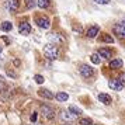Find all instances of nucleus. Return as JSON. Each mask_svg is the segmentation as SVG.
<instances>
[{"mask_svg": "<svg viewBox=\"0 0 125 125\" xmlns=\"http://www.w3.org/2000/svg\"><path fill=\"white\" fill-rule=\"evenodd\" d=\"M44 55L46 56V59H51V61H53V59H56L58 56H59V48H58L55 44H48V45H45V48H44Z\"/></svg>", "mask_w": 125, "mask_h": 125, "instance_id": "nucleus-1", "label": "nucleus"}, {"mask_svg": "<svg viewBox=\"0 0 125 125\" xmlns=\"http://www.w3.org/2000/svg\"><path fill=\"white\" fill-rule=\"evenodd\" d=\"M41 114L45 117L46 119H52L55 117V110L49 105V104H41Z\"/></svg>", "mask_w": 125, "mask_h": 125, "instance_id": "nucleus-2", "label": "nucleus"}, {"mask_svg": "<svg viewBox=\"0 0 125 125\" xmlns=\"http://www.w3.org/2000/svg\"><path fill=\"white\" fill-rule=\"evenodd\" d=\"M108 86H110V89L114 90V91H121V90H124L125 83H122L119 79H111L108 82Z\"/></svg>", "mask_w": 125, "mask_h": 125, "instance_id": "nucleus-3", "label": "nucleus"}, {"mask_svg": "<svg viewBox=\"0 0 125 125\" xmlns=\"http://www.w3.org/2000/svg\"><path fill=\"white\" fill-rule=\"evenodd\" d=\"M80 74L84 77V79H90L94 76V69L89 66V65H82L80 66Z\"/></svg>", "mask_w": 125, "mask_h": 125, "instance_id": "nucleus-4", "label": "nucleus"}, {"mask_svg": "<svg viewBox=\"0 0 125 125\" xmlns=\"http://www.w3.org/2000/svg\"><path fill=\"white\" fill-rule=\"evenodd\" d=\"M35 21H37V24H38L40 28L48 30L49 27H51V21H49V18H46V17H37Z\"/></svg>", "mask_w": 125, "mask_h": 125, "instance_id": "nucleus-5", "label": "nucleus"}, {"mask_svg": "<svg viewBox=\"0 0 125 125\" xmlns=\"http://www.w3.org/2000/svg\"><path fill=\"white\" fill-rule=\"evenodd\" d=\"M97 53H98L100 58H104V59H111L113 58V51L108 49V48H101V49H98Z\"/></svg>", "mask_w": 125, "mask_h": 125, "instance_id": "nucleus-6", "label": "nucleus"}, {"mask_svg": "<svg viewBox=\"0 0 125 125\" xmlns=\"http://www.w3.org/2000/svg\"><path fill=\"white\" fill-rule=\"evenodd\" d=\"M20 6V1L18 0H7L6 1V9L9 11H16Z\"/></svg>", "mask_w": 125, "mask_h": 125, "instance_id": "nucleus-7", "label": "nucleus"}, {"mask_svg": "<svg viewBox=\"0 0 125 125\" xmlns=\"http://www.w3.org/2000/svg\"><path fill=\"white\" fill-rule=\"evenodd\" d=\"M18 31H20L21 35H28L30 32H31V25L24 21V23H21L20 25H18Z\"/></svg>", "mask_w": 125, "mask_h": 125, "instance_id": "nucleus-8", "label": "nucleus"}, {"mask_svg": "<svg viewBox=\"0 0 125 125\" xmlns=\"http://www.w3.org/2000/svg\"><path fill=\"white\" fill-rule=\"evenodd\" d=\"M114 34L117 35L118 38H121V40H125V27L124 25H115L113 28Z\"/></svg>", "mask_w": 125, "mask_h": 125, "instance_id": "nucleus-9", "label": "nucleus"}, {"mask_svg": "<svg viewBox=\"0 0 125 125\" xmlns=\"http://www.w3.org/2000/svg\"><path fill=\"white\" fill-rule=\"evenodd\" d=\"M59 115H61V119H62V121H66V122H72V121H74V118H76L73 114H70L69 111H61Z\"/></svg>", "mask_w": 125, "mask_h": 125, "instance_id": "nucleus-10", "label": "nucleus"}, {"mask_svg": "<svg viewBox=\"0 0 125 125\" xmlns=\"http://www.w3.org/2000/svg\"><path fill=\"white\" fill-rule=\"evenodd\" d=\"M48 38L52 41V44H62L63 42V37L56 34V32H51V34L48 35Z\"/></svg>", "mask_w": 125, "mask_h": 125, "instance_id": "nucleus-11", "label": "nucleus"}, {"mask_svg": "<svg viewBox=\"0 0 125 125\" xmlns=\"http://www.w3.org/2000/svg\"><path fill=\"white\" fill-rule=\"evenodd\" d=\"M98 31H100V27H98V25H91L90 28L87 30L86 35H87L89 38H94V37L98 34Z\"/></svg>", "mask_w": 125, "mask_h": 125, "instance_id": "nucleus-12", "label": "nucleus"}, {"mask_svg": "<svg viewBox=\"0 0 125 125\" xmlns=\"http://www.w3.org/2000/svg\"><path fill=\"white\" fill-rule=\"evenodd\" d=\"M38 94H40L41 97H44V98H48V100L53 98V93H52L51 90H48V89H40V90H38Z\"/></svg>", "mask_w": 125, "mask_h": 125, "instance_id": "nucleus-13", "label": "nucleus"}, {"mask_svg": "<svg viewBox=\"0 0 125 125\" xmlns=\"http://www.w3.org/2000/svg\"><path fill=\"white\" fill-rule=\"evenodd\" d=\"M98 100H100V103H103V104H111V101H113V98H111V96L110 94H105V93H101V94H98Z\"/></svg>", "mask_w": 125, "mask_h": 125, "instance_id": "nucleus-14", "label": "nucleus"}, {"mask_svg": "<svg viewBox=\"0 0 125 125\" xmlns=\"http://www.w3.org/2000/svg\"><path fill=\"white\" fill-rule=\"evenodd\" d=\"M0 28H1V31H4V32H9V31L13 30V24L10 21H3L1 25H0Z\"/></svg>", "mask_w": 125, "mask_h": 125, "instance_id": "nucleus-15", "label": "nucleus"}, {"mask_svg": "<svg viewBox=\"0 0 125 125\" xmlns=\"http://www.w3.org/2000/svg\"><path fill=\"white\" fill-rule=\"evenodd\" d=\"M68 111L70 114H73L74 117H79V115H82V110H80V108H77L76 105H69Z\"/></svg>", "mask_w": 125, "mask_h": 125, "instance_id": "nucleus-16", "label": "nucleus"}, {"mask_svg": "<svg viewBox=\"0 0 125 125\" xmlns=\"http://www.w3.org/2000/svg\"><path fill=\"white\" fill-rule=\"evenodd\" d=\"M121 66H122V61L119 58H117V59H114V61L110 62V68L111 69H119Z\"/></svg>", "mask_w": 125, "mask_h": 125, "instance_id": "nucleus-17", "label": "nucleus"}, {"mask_svg": "<svg viewBox=\"0 0 125 125\" xmlns=\"http://www.w3.org/2000/svg\"><path fill=\"white\" fill-rule=\"evenodd\" d=\"M55 98H56L58 101L63 103V101H68V100H69V96L66 94V93H63V91H59L56 96H55Z\"/></svg>", "mask_w": 125, "mask_h": 125, "instance_id": "nucleus-18", "label": "nucleus"}, {"mask_svg": "<svg viewBox=\"0 0 125 125\" xmlns=\"http://www.w3.org/2000/svg\"><path fill=\"white\" fill-rule=\"evenodd\" d=\"M49 4H51L49 0H38V1H37V6L41 7V9H48Z\"/></svg>", "mask_w": 125, "mask_h": 125, "instance_id": "nucleus-19", "label": "nucleus"}, {"mask_svg": "<svg viewBox=\"0 0 125 125\" xmlns=\"http://www.w3.org/2000/svg\"><path fill=\"white\" fill-rule=\"evenodd\" d=\"M101 41H103V42H107V44H113L114 38H111L108 34H104V37H101Z\"/></svg>", "mask_w": 125, "mask_h": 125, "instance_id": "nucleus-20", "label": "nucleus"}, {"mask_svg": "<svg viewBox=\"0 0 125 125\" xmlns=\"http://www.w3.org/2000/svg\"><path fill=\"white\" fill-rule=\"evenodd\" d=\"M34 80H35V83H38V84H42V83L45 82L44 76H41V74H35V76H34Z\"/></svg>", "mask_w": 125, "mask_h": 125, "instance_id": "nucleus-21", "label": "nucleus"}, {"mask_svg": "<svg viewBox=\"0 0 125 125\" xmlns=\"http://www.w3.org/2000/svg\"><path fill=\"white\" fill-rule=\"evenodd\" d=\"M90 59H91V62L94 63V65H98V63H100V56H98V53H93Z\"/></svg>", "mask_w": 125, "mask_h": 125, "instance_id": "nucleus-22", "label": "nucleus"}, {"mask_svg": "<svg viewBox=\"0 0 125 125\" xmlns=\"http://www.w3.org/2000/svg\"><path fill=\"white\" fill-rule=\"evenodd\" d=\"M25 6H27V9H32L37 6V1L35 0H25Z\"/></svg>", "mask_w": 125, "mask_h": 125, "instance_id": "nucleus-23", "label": "nucleus"}, {"mask_svg": "<svg viewBox=\"0 0 125 125\" xmlns=\"http://www.w3.org/2000/svg\"><path fill=\"white\" fill-rule=\"evenodd\" d=\"M93 124V121H91L90 118H83L80 119V125H91Z\"/></svg>", "mask_w": 125, "mask_h": 125, "instance_id": "nucleus-24", "label": "nucleus"}, {"mask_svg": "<svg viewBox=\"0 0 125 125\" xmlns=\"http://www.w3.org/2000/svg\"><path fill=\"white\" fill-rule=\"evenodd\" d=\"M94 3H97V4H110V0H94Z\"/></svg>", "mask_w": 125, "mask_h": 125, "instance_id": "nucleus-25", "label": "nucleus"}, {"mask_svg": "<svg viewBox=\"0 0 125 125\" xmlns=\"http://www.w3.org/2000/svg\"><path fill=\"white\" fill-rule=\"evenodd\" d=\"M4 87H6V83H4L3 77H0V91H1V90H4Z\"/></svg>", "mask_w": 125, "mask_h": 125, "instance_id": "nucleus-26", "label": "nucleus"}, {"mask_svg": "<svg viewBox=\"0 0 125 125\" xmlns=\"http://www.w3.org/2000/svg\"><path fill=\"white\" fill-rule=\"evenodd\" d=\"M31 121H32V122L37 121V113H32V115H31Z\"/></svg>", "mask_w": 125, "mask_h": 125, "instance_id": "nucleus-27", "label": "nucleus"}, {"mask_svg": "<svg viewBox=\"0 0 125 125\" xmlns=\"http://www.w3.org/2000/svg\"><path fill=\"white\" fill-rule=\"evenodd\" d=\"M119 80H121L122 83H125V73H121V76H119Z\"/></svg>", "mask_w": 125, "mask_h": 125, "instance_id": "nucleus-28", "label": "nucleus"}, {"mask_svg": "<svg viewBox=\"0 0 125 125\" xmlns=\"http://www.w3.org/2000/svg\"><path fill=\"white\" fill-rule=\"evenodd\" d=\"M122 25H124V27H125V17L122 18Z\"/></svg>", "mask_w": 125, "mask_h": 125, "instance_id": "nucleus-29", "label": "nucleus"}, {"mask_svg": "<svg viewBox=\"0 0 125 125\" xmlns=\"http://www.w3.org/2000/svg\"><path fill=\"white\" fill-rule=\"evenodd\" d=\"M0 53H1V46H0Z\"/></svg>", "mask_w": 125, "mask_h": 125, "instance_id": "nucleus-30", "label": "nucleus"}, {"mask_svg": "<svg viewBox=\"0 0 125 125\" xmlns=\"http://www.w3.org/2000/svg\"><path fill=\"white\" fill-rule=\"evenodd\" d=\"M91 125H94V124H91Z\"/></svg>", "mask_w": 125, "mask_h": 125, "instance_id": "nucleus-31", "label": "nucleus"}]
</instances>
